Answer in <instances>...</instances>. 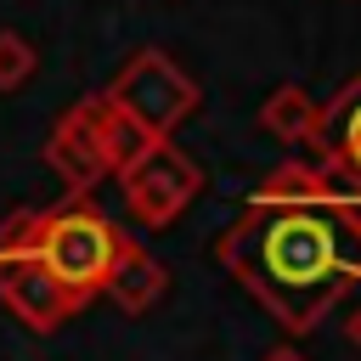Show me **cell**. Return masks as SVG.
Instances as JSON below:
<instances>
[{
	"label": "cell",
	"mask_w": 361,
	"mask_h": 361,
	"mask_svg": "<svg viewBox=\"0 0 361 361\" xmlns=\"http://www.w3.org/2000/svg\"><path fill=\"white\" fill-rule=\"evenodd\" d=\"M316 158L310 169L350 203H361V68L322 102V118H316V135H310Z\"/></svg>",
	"instance_id": "cell-4"
},
{
	"label": "cell",
	"mask_w": 361,
	"mask_h": 361,
	"mask_svg": "<svg viewBox=\"0 0 361 361\" xmlns=\"http://www.w3.org/2000/svg\"><path fill=\"white\" fill-rule=\"evenodd\" d=\"M34 73H39V51H34V39L17 34V28H0V96L23 90Z\"/></svg>",
	"instance_id": "cell-11"
},
{
	"label": "cell",
	"mask_w": 361,
	"mask_h": 361,
	"mask_svg": "<svg viewBox=\"0 0 361 361\" xmlns=\"http://www.w3.org/2000/svg\"><path fill=\"white\" fill-rule=\"evenodd\" d=\"M316 118H322V102L305 90V85H276L265 102H259V130L282 147H310L316 135Z\"/></svg>",
	"instance_id": "cell-10"
},
{
	"label": "cell",
	"mask_w": 361,
	"mask_h": 361,
	"mask_svg": "<svg viewBox=\"0 0 361 361\" xmlns=\"http://www.w3.org/2000/svg\"><path fill=\"white\" fill-rule=\"evenodd\" d=\"M0 305L28 327V333H56L68 316L85 310V299H73L39 259L28 254H0Z\"/></svg>",
	"instance_id": "cell-6"
},
{
	"label": "cell",
	"mask_w": 361,
	"mask_h": 361,
	"mask_svg": "<svg viewBox=\"0 0 361 361\" xmlns=\"http://www.w3.org/2000/svg\"><path fill=\"white\" fill-rule=\"evenodd\" d=\"M124 186V203L141 226H169L197 192H203V169L175 147V141H158L130 175H118Z\"/></svg>",
	"instance_id": "cell-5"
},
{
	"label": "cell",
	"mask_w": 361,
	"mask_h": 361,
	"mask_svg": "<svg viewBox=\"0 0 361 361\" xmlns=\"http://www.w3.org/2000/svg\"><path fill=\"white\" fill-rule=\"evenodd\" d=\"M90 118H96V141H102V158H107V175H130L152 147H158V135L152 130H141L124 107H113L102 90L90 96Z\"/></svg>",
	"instance_id": "cell-9"
},
{
	"label": "cell",
	"mask_w": 361,
	"mask_h": 361,
	"mask_svg": "<svg viewBox=\"0 0 361 361\" xmlns=\"http://www.w3.org/2000/svg\"><path fill=\"white\" fill-rule=\"evenodd\" d=\"M259 361H305V355H299V350H293V344H271V350H265V355H259Z\"/></svg>",
	"instance_id": "cell-12"
},
{
	"label": "cell",
	"mask_w": 361,
	"mask_h": 361,
	"mask_svg": "<svg viewBox=\"0 0 361 361\" xmlns=\"http://www.w3.org/2000/svg\"><path fill=\"white\" fill-rule=\"evenodd\" d=\"M118 248H124V231L90 197H62L51 209H11L0 220V254L39 259L73 299H90L107 288Z\"/></svg>",
	"instance_id": "cell-2"
},
{
	"label": "cell",
	"mask_w": 361,
	"mask_h": 361,
	"mask_svg": "<svg viewBox=\"0 0 361 361\" xmlns=\"http://www.w3.org/2000/svg\"><path fill=\"white\" fill-rule=\"evenodd\" d=\"M350 344H355V350H361V310H355V316H350Z\"/></svg>",
	"instance_id": "cell-13"
},
{
	"label": "cell",
	"mask_w": 361,
	"mask_h": 361,
	"mask_svg": "<svg viewBox=\"0 0 361 361\" xmlns=\"http://www.w3.org/2000/svg\"><path fill=\"white\" fill-rule=\"evenodd\" d=\"M45 169L62 180L68 197H90L107 180V158L96 141V118H90V96H79L45 135Z\"/></svg>",
	"instance_id": "cell-7"
},
{
	"label": "cell",
	"mask_w": 361,
	"mask_h": 361,
	"mask_svg": "<svg viewBox=\"0 0 361 361\" xmlns=\"http://www.w3.org/2000/svg\"><path fill=\"white\" fill-rule=\"evenodd\" d=\"M102 293H107L124 316H147V310L169 293V265H164L152 248H141L135 237H124V248H118V259H113Z\"/></svg>",
	"instance_id": "cell-8"
},
{
	"label": "cell",
	"mask_w": 361,
	"mask_h": 361,
	"mask_svg": "<svg viewBox=\"0 0 361 361\" xmlns=\"http://www.w3.org/2000/svg\"><path fill=\"white\" fill-rule=\"evenodd\" d=\"M102 96H107L113 107H124L141 130H152L158 141H169V130L197 113V96H203V90L192 85V73H186L169 51L141 45V51L113 73V85H107Z\"/></svg>",
	"instance_id": "cell-3"
},
{
	"label": "cell",
	"mask_w": 361,
	"mask_h": 361,
	"mask_svg": "<svg viewBox=\"0 0 361 361\" xmlns=\"http://www.w3.org/2000/svg\"><path fill=\"white\" fill-rule=\"evenodd\" d=\"M214 254L288 338H305L361 282V203L338 197L310 164H282L248 192Z\"/></svg>",
	"instance_id": "cell-1"
}]
</instances>
